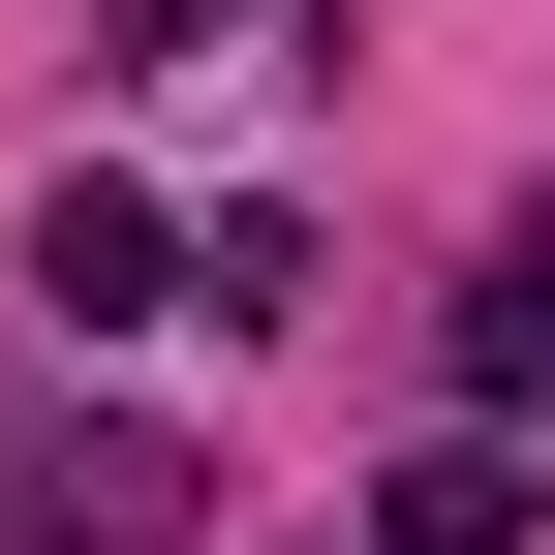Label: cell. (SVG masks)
Instances as JSON below:
<instances>
[{
	"instance_id": "cell-3",
	"label": "cell",
	"mask_w": 555,
	"mask_h": 555,
	"mask_svg": "<svg viewBox=\"0 0 555 555\" xmlns=\"http://www.w3.org/2000/svg\"><path fill=\"white\" fill-rule=\"evenodd\" d=\"M525 401H555V247L463 278V433H525Z\"/></svg>"
},
{
	"instance_id": "cell-1",
	"label": "cell",
	"mask_w": 555,
	"mask_h": 555,
	"mask_svg": "<svg viewBox=\"0 0 555 555\" xmlns=\"http://www.w3.org/2000/svg\"><path fill=\"white\" fill-rule=\"evenodd\" d=\"M124 309H185V217L155 185H31V339H124Z\"/></svg>"
},
{
	"instance_id": "cell-2",
	"label": "cell",
	"mask_w": 555,
	"mask_h": 555,
	"mask_svg": "<svg viewBox=\"0 0 555 555\" xmlns=\"http://www.w3.org/2000/svg\"><path fill=\"white\" fill-rule=\"evenodd\" d=\"M555 494H525V433H433V463H401V494H371V555H525Z\"/></svg>"
},
{
	"instance_id": "cell-4",
	"label": "cell",
	"mask_w": 555,
	"mask_h": 555,
	"mask_svg": "<svg viewBox=\"0 0 555 555\" xmlns=\"http://www.w3.org/2000/svg\"><path fill=\"white\" fill-rule=\"evenodd\" d=\"M155 31H217V0H155Z\"/></svg>"
}]
</instances>
